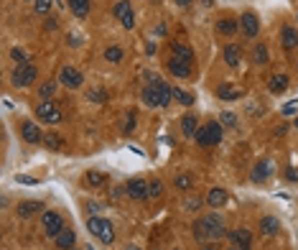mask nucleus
Returning a JSON list of instances; mask_svg holds the SVG:
<instances>
[{
  "label": "nucleus",
  "instance_id": "1",
  "mask_svg": "<svg viewBox=\"0 0 298 250\" xmlns=\"http://www.w3.org/2000/svg\"><path fill=\"white\" fill-rule=\"evenodd\" d=\"M222 135H224V128L222 123H206V125H199L196 135H194V141L202 146V148H212L216 143H222Z\"/></svg>",
  "mask_w": 298,
  "mask_h": 250
},
{
  "label": "nucleus",
  "instance_id": "2",
  "mask_svg": "<svg viewBox=\"0 0 298 250\" xmlns=\"http://www.w3.org/2000/svg\"><path fill=\"white\" fill-rule=\"evenodd\" d=\"M87 227H90V232L100 240V242H104V245H112L115 242V227H112V222L110 219H104V217H90L87 219Z\"/></svg>",
  "mask_w": 298,
  "mask_h": 250
},
{
  "label": "nucleus",
  "instance_id": "3",
  "mask_svg": "<svg viewBox=\"0 0 298 250\" xmlns=\"http://www.w3.org/2000/svg\"><path fill=\"white\" fill-rule=\"evenodd\" d=\"M202 225H204V232H206V240H222L227 235V227H224V219L220 212H209L202 217Z\"/></svg>",
  "mask_w": 298,
  "mask_h": 250
},
{
  "label": "nucleus",
  "instance_id": "4",
  "mask_svg": "<svg viewBox=\"0 0 298 250\" xmlns=\"http://www.w3.org/2000/svg\"><path fill=\"white\" fill-rule=\"evenodd\" d=\"M36 77H38L36 64H34V62H26V64H18V67L13 69L10 82H13V87H31L34 82H36Z\"/></svg>",
  "mask_w": 298,
  "mask_h": 250
},
{
  "label": "nucleus",
  "instance_id": "5",
  "mask_svg": "<svg viewBox=\"0 0 298 250\" xmlns=\"http://www.w3.org/2000/svg\"><path fill=\"white\" fill-rule=\"evenodd\" d=\"M36 118L38 120H44V123H62V110H59V105L56 102H51V100H41L38 105H36Z\"/></svg>",
  "mask_w": 298,
  "mask_h": 250
},
{
  "label": "nucleus",
  "instance_id": "6",
  "mask_svg": "<svg viewBox=\"0 0 298 250\" xmlns=\"http://www.w3.org/2000/svg\"><path fill=\"white\" fill-rule=\"evenodd\" d=\"M41 227L48 237H56L64 230V217L59 212H44L41 214Z\"/></svg>",
  "mask_w": 298,
  "mask_h": 250
},
{
  "label": "nucleus",
  "instance_id": "7",
  "mask_svg": "<svg viewBox=\"0 0 298 250\" xmlns=\"http://www.w3.org/2000/svg\"><path fill=\"white\" fill-rule=\"evenodd\" d=\"M59 82L64 87H69V90H76V87H82L84 85V77H82V72L79 69H74V67H62V72H59Z\"/></svg>",
  "mask_w": 298,
  "mask_h": 250
},
{
  "label": "nucleus",
  "instance_id": "8",
  "mask_svg": "<svg viewBox=\"0 0 298 250\" xmlns=\"http://www.w3.org/2000/svg\"><path fill=\"white\" fill-rule=\"evenodd\" d=\"M240 31H242V36H248V39H255V36L260 34V21H258V16H255L252 11L242 13V18H240Z\"/></svg>",
  "mask_w": 298,
  "mask_h": 250
},
{
  "label": "nucleus",
  "instance_id": "9",
  "mask_svg": "<svg viewBox=\"0 0 298 250\" xmlns=\"http://www.w3.org/2000/svg\"><path fill=\"white\" fill-rule=\"evenodd\" d=\"M20 135H23V141L31 143V146L44 143V130H41L36 123H31V120H23V123H20Z\"/></svg>",
  "mask_w": 298,
  "mask_h": 250
},
{
  "label": "nucleus",
  "instance_id": "10",
  "mask_svg": "<svg viewBox=\"0 0 298 250\" xmlns=\"http://www.w3.org/2000/svg\"><path fill=\"white\" fill-rule=\"evenodd\" d=\"M125 186H128V197H130L132 202L148 199V181H146V179H130Z\"/></svg>",
  "mask_w": 298,
  "mask_h": 250
},
{
  "label": "nucleus",
  "instance_id": "11",
  "mask_svg": "<svg viewBox=\"0 0 298 250\" xmlns=\"http://www.w3.org/2000/svg\"><path fill=\"white\" fill-rule=\"evenodd\" d=\"M166 69H168L174 77H178V79L192 77V64L184 62V59H178V57H171V59L166 62Z\"/></svg>",
  "mask_w": 298,
  "mask_h": 250
},
{
  "label": "nucleus",
  "instance_id": "12",
  "mask_svg": "<svg viewBox=\"0 0 298 250\" xmlns=\"http://www.w3.org/2000/svg\"><path fill=\"white\" fill-rule=\"evenodd\" d=\"M140 100L148 107H164V97H160V92H158L156 85H146L143 92H140Z\"/></svg>",
  "mask_w": 298,
  "mask_h": 250
},
{
  "label": "nucleus",
  "instance_id": "13",
  "mask_svg": "<svg viewBox=\"0 0 298 250\" xmlns=\"http://www.w3.org/2000/svg\"><path fill=\"white\" fill-rule=\"evenodd\" d=\"M270 174H273V163H270V161H258V163L252 166L250 179H252L255 184H262V181L270 179Z\"/></svg>",
  "mask_w": 298,
  "mask_h": 250
},
{
  "label": "nucleus",
  "instance_id": "14",
  "mask_svg": "<svg viewBox=\"0 0 298 250\" xmlns=\"http://www.w3.org/2000/svg\"><path fill=\"white\" fill-rule=\"evenodd\" d=\"M38 212H44V202H36V199H28V202H20V204L16 207V214H18L20 219H28V217L38 214Z\"/></svg>",
  "mask_w": 298,
  "mask_h": 250
},
{
  "label": "nucleus",
  "instance_id": "15",
  "mask_svg": "<svg viewBox=\"0 0 298 250\" xmlns=\"http://www.w3.org/2000/svg\"><path fill=\"white\" fill-rule=\"evenodd\" d=\"M278 230H280V219H278V217L265 214V217L260 219V235H262V237H273V235H278Z\"/></svg>",
  "mask_w": 298,
  "mask_h": 250
},
{
  "label": "nucleus",
  "instance_id": "16",
  "mask_svg": "<svg viewBox=\"0 0 298 250\" xmlns=\"http://www.w3.org/2000/svg\"><path fill=\"white\" fill-rule=\"evenodd\" d=\"M222 57H224V64L227 67H240L242 64V54H240V44H227L224 51H222Z\"/></svg>",
  "mask_w": 298,
  "mask_h": 250
},
{
  "label": "nucleus",
  "instance_id": "17",
  "mask_svg": "<svg viewBox=\"0 0 298 250\" xmlns=\"http://www.w3.org/2000/svg\"><path fill=\"white\" fill-rule=\"evenodd\" d=\"M224 202H227V189H222V186H212L209 194H206V204H209L212 209H220Z\"/></svg>",
  "mask_w": 298,
  "mask_h": 250
},
{
  "label": "nucleus",
  "instance_id": "18",
  "mask_svg": "<svg viewBox=\"0 0 298 250\" xmlns=\"http://www.w3.org/2000/svg\"><path fill=\"white\" fill-rule=\"evenodd\" d=\"M280 46L293 51L298 49V31L293 29V26H283V31H280Z\"/></svg>",
  "mask_w": 298,
  "mask_h": 250
},
{
  "label": "nucleus",
  "instance_id": "19",
  "mask_svg": "<svg viewBox=\"0 0 298 250\" xmlns=\"http://www.w3.org/2000/svg\"><path fill=\"white\" fill-rule=\"evenodd\" d=\"M54 242H56V247L59 250H74V242H76V235L69 230V227H64L56 237H54Z\"/></svg>",
  "mask_w": 298,
  "mask_h": 250
},
{
  "label": "nucleus",
  "instance_id": "20",
  "mask_svg": "<svg viewBox=\"0 0 298 250\" xmlns=\"http://www.w3.org/2000/svg\"><path fill=\"white\" fill-rule=\"evenodd\" d=\"M288 85H290L288 74H273V77H270V82H268V90L273 92V95H280V92L288 90Z\"/></svg>",
  "mask_w": 298,
  "mask_h": 250
},
{
  "label": "nucleus",
  "instance_id": "21",
  "mask_svg": "<svg viewBox=\"0 0 298 250\" xmlns=\"http://www.w3.org/2000/svg\"><path fill=\"white\" fill-rule=\"evenodd\" d=\"M230 245H252V232L248 227H237L230 232Z\"/></svg>",
  "mask_w": 298,
  "mask_h": 250
},
{
  "label": "nucleus",
  "instance_id": "22",
  "mask_svg": "<svg viewBox=\"0 0 298 250\" xmlns=\"http://www.w3.org/2000/svg\"><path fill=\"white\" fill-rule=\"evenodd\" d=\"M216 31H220L222 36H234L240 31V21H234V18H220V21H216Z\"/></svg>",
  "mask_w": 298,
  "mask_h": 250
},
{
  "label": "nucleus",
  "instance_id": "23",
  "mask_svg": "<svg viewBox=\"0 0 298 250\" xmlns=\"http://www.w3.org/2000/svg\"><path fill=\"white\" fill-rule=\"evenodd\" d=\"M171 51H174V57H178V59H184V62H188V64H194V51L188 49L186 44L171 41Z\"/></svg>",
  "mask_w": 298,
  "mask_h": 250
},
{
  "label": "nucleus",
  "instance_id": "24",
  "mask_svg": "<svg viewBox=\"0 0 298 250\" xmlns=\"http://www.w3.org/2000/svg\"><path fill=\"white\" fill-rule=\"evenodd\" d=\"M84 184H87L90 189H100V186H104V184H107V174H104V171H94V169H92V171H87V174H84Z\"/></svg>",
  "mask_w": 298,
  "mask_h": 250
},
{
  "label": "nucleus",
  "instance_id": "25",
  "mask_svg": "<svg viewBox=\"0 0 298 250\" xmlns=\"http://www.w3.org/2000/svg\"><path fill=\"white\" fill-rule=\"evenodd\" d=\"M216 97H222V100L232 102V100H240L242 92H240V87H234V85H230V82H224V85L216 90Z\"/></svg>",
  "mask_w": 298,
  "mask_h": 250
},
{
  "label": "nucleus",
  "instance_id": "26",
  "mask_svg": "<svg viewBox=\"0 0 298 250\" xmlns=\"http://www.w3.org/2000/svg\"><path fill=\"white\" fill-rule=\"evenodd\" d=\"M181 130H184V135H196V130H199V120H196V115H192V113H188V115H184L181 118Z\"/></svg>",
  "mask_w": 298,
  "mask_h": 250
},
{
  "label": "nucleus",
  "instance_id": "27",
  "mask_svg": "<svg viewBox=\"0 0 298 250\" xmlns=\"http://www.w3.org/2000/svg\"><path fill=\"white\" fill-rule=\"evenodd\" d=\"M69 11L76 18H87L90 16V0H69Z\"/></svg>",
  "mask_w": 298,
  "mask_h": 250
},
{
  "label": "nucleus",
  "instance_id": "28",
  "mask_svg": "<svg viewBox=\"0 0 298 250\" xmlns=\"http://www.w3.org/2000/svg\"><path fill=\"white\" fill-rule=\"evenodd\" d=\"M174 100H176L178 105H184V107H192V105H194V95L186 92V90H181V87H174Z\"/></svg>",
  "mask_w": 298,
  "mask_h": 250
},
{
  "label": "nucleus",
  "instance_id": "29",
  "mask_svg": "<svg viewBox=\"0 0 298 250\" xmlns=\"http://www.w3.org/2000/svg\"><path fill=\"white\" fill-rule=\"evenodd\" d=\"M122 57H125V51H122L120 46H107V49H104V59L110 62V64H120Z\"/></svg>",
  "mask_w": 298,
  "mask_h": 250
},
{
  "label": "nucleus",
  "instance_id": "30",
  "mask_svg": "<svg viewBox=\"0 0 298 250\" xmlns=\"http://www.w3.org/2000/svg\"><path fill=\"white\" fill-rule=\"evenodd\" d=\"M252 64H268V46L265 44H255L252 49Z\"/></svg>",
  "mask_w": 298,
  "mask_h": 250
},
{
  "label": "nucleus",
  "instance_id": "31",
  "mask_svg": "<svg viewBox=\"0 0 298 250\" xmlns=\"http://www.w3.org/2000/svg\"><path fill=\"white\" fill-rule=\"evenodd\" d=\"M44 146L51 148V151H59V148L64 146V138L56 135V133H46V135H44Z\"/></svg>",
  "mask_w": 298,
  "mask_h": 250
},
{
  "label": "nucleus",
  "instance_id": "32",
  "mask_svg": "<svg viewBox=\"0 0 298 250\" xmlns=\"http://www.w3.org/2000/svg\"><path fill=\"white\" fill-rule=\"evenodd\" d=\"M174 186L178 189V191H188L194 186V179H192V174H178L176 179H174Z\"/></svg>",
  "mask_w": 298,
  "mask_h": 250
},
{
  "label": "nucleus",
  "instance_id": "33",
  "mask_svg": "<svg viewBox=\"0 0 298 250\" xmlns=\"http://www.w3.org/2000/svg\"><path fill=\"white\" fill-rule=\"evenodd\" d=\"M38 95H41V100H51L54 95H56V82H44V85L38 87Z\"/></svg>",
  "mask_w": 298,
  "mask_h": 250
},
{
  "label": "nucleus",
  "instance_id": "34",
  "mask_svg": "<svg viewBox=\"0 0 298 250\" xmlns=\"http://www.w3.org/2000/svg\"><path fill=\"white\" fill-rule=\"evenodd\" d=\"M160 194H164V181H160V179L148 181V199H158Z\"/></svg>",
  "mask_w": 298,
  "mask_h": 250
},
{
  "label": "nucleus",
  "instance_id": "35",
  "mask_svg": "<svg viewBox=\"0 0 298 250\" xmlns=\"http://www.w3.org/2000/svg\"><path fill=\"white\" fill-rule=\"evenodd\" d=\"M132 13V6H130V0H120V3H115V16L122 21L125 16Z\"/></svg>",
  "mask_w": 298,
  "mask_h": 250
},
{
  "label": "nucleus",
  "instance_id": "36",
  "mask_svg": "<svg viewBox=\"0 0 298 250\" xmlns=\"http://www.w3.org/2000/svg\"><path fill=\"white\" fill-rule=\"evenodd\" d=\"M10 59H13V62H18V64L31 62V57H28V54H26L20 46H13V49H10Z\"/></svg>",
  "mask_w": 298,
  "mask_h": 250
},
{
  "label": "nucleus",
  "instance_id": "37",
  "mask_svg": "<svg viewBox=\"0 0 298 250\" xmlns=\"http://www.w3.org/2000/svg\"><path fill=\"white\" fill-rule=\"evenodd\" d=\"M220 123H222V128H234L237 125V115L230 113V110H224V113L220 115Z\"/></svg>",
  "mask_w": 298,
  "mask_h": 250
},
{
  "label": "nucleus",
  "instance_id": "38",
  "mask_svg": "<svg viewBox=\"0 0 298 250\" xmlns=\"http://www.w3.org/2000/svg\"><path fill=\"white\" fill-rule=\"evenodd\" d=\"M51 6H54V0H34V11H36V13H41V16H44V13H48V11H51Z\"/></svg>",
  "mask_w": 298,
  "mask_h": 250
},
{
  "label": "nucleus",
  "instance_id": "39",
  "mask_svg": "<svg viewBox=\"0 0 298 250\" xmlns=\"http://www.w3.org/2000/svg\"><path fill=\"white\" fill-rule=\"evenodd\" d=\"M199 207H202V199H199V197H192V199L184 202V209H186V212H196Z\"/></svg>",
  "mask_w": 298,
  "mask_h": 250
},
{
  "label": "nucleus",
  "instance_id": "40",
  "mask_svg": "<svg viewBox=\"0 0 298 250\" xmlns=\"http://www.w3.org/2000/svg\"><path fill=\"white\" fill-rule=\"evenodd\" d=\"M135 130V113H128V118H125V125H122V133L125 135H130Z\"/></svg>",
  "mask_w": 298,
  "mask_h": 250
},
{
  "label": "nucleus",
  "instance_id": "41",
  "mask_svg": "<svg viewBox=\"0 0 298 250\" xmlns=\"http://www.w3.org/2000/svg\"><path fill=\"white\" fill-rule=\"evenodd\" d=\"M16 181H18V184H38V179L26 176V174H18V176H16Z\"/></svg>",
  "mask_w": 298,
  "mask_h": 250
},
{
  "label": "nucleus",
  "instance_id": "42",
  "mask_svg": "<svg viewBox=\"0 0 298 250\" xmlns=\"http://www.w3.org/2000/svg\"><path fill=\"white\" fill-rule=\"evenodd\" d=\"M66 41H69V46H72V49H76L79 44H82V39H79L76 34H69V36H66Z\"/></svg>",
  "mask_w": 298,
  "mask_h": 250
},
{
  "label": "nucleus",
  "instance_id": "43",
  "mask_svg": "<svg viewBox=\"0 0 298 250\" xmlns=\"http://www.w3.org/2000/svg\"><path fill=\"white\" fill-rule=\"evenodd\" d=\"M286 176H288L290 181H298V169H296V166H290V169L286 171Z\"/></svg>",
  "mask_w": 298,
  "mask_h": 250
},
{
  "label": "nucleus",
  "instance_id": "44",
  "mask_svg": "<svg viewBox=\"0 0 298 250\" xmlns=\"http://www.w3.org/2000/svg\"><path fill=\"white\" fill-rule=\"evenodd\" d=\"M87 212H90L92 217H97V212H100V204H94V202H90V204H87Z\"/></svg>",
  "mask_w": 298,
  "mask_h": 250
},
{
  "label": "nucleus",
  "instance_id": "45",
  "mask_svg": "<svg viewBox=\"0 0 298 250\" xmlns=\"http://www.w3.org/2000/svg\"><path fill=\"white\" fill-rule=\"evenodd\" d=\"M122 194H128V186H118V189H112V197H115V199L122 197Z\"/></svg>",
  "mask_w": 298,
  "mask_h": 250
},
{
  "label": "nucleus",
  "instance_id": "46",
  "mask_svg": "<svg viewBox=\"0 0 298 250\" xmlns=\"http://www.w3.org/2000/svg\"><path fill=\"white\" fill-rule=\"evenodd\" d=\"M56 26H59V21H56V18H46V29H48V31H54Z\"/></svg>",
  "mask_w": 298,
  "mask_h": 250
},
{
  "label": "nucleus",
  "instance_id": "47",
  "mask_svg": "<svg viewBox=\"0 0 298 250\" xmlns=\"http://www.w3.org/2000/svg\"><path fill=\"white\" fill-rule=\"evenodd\" d=\"M90 97H92V100H100V102H102V100H104V92H102V90H94V92H92Z\"/></svg>",
  "mask_w": 298,
  "mask_h": 250
},
{
  "label": "nucleus",
  "instance_id": "48",
  "mask_svg": "<svg viewBox=\"0 0 298 250\" xmlns=\"http://www.w3.org/2000/svg\"><path fill=\"white\" fill-rule=\"evenodd\" d=\"M156 34H158V36H166V23H158V26H156Z\"/></svg>",
  "mask_w": 298,
  "mask_h": 250
},
{
  "label": "nucleus",
  "instance_id": "49",
  "mask_svg": "<svg viewBox=\"0 0 298 250\" xmlns=\"http://www.w3.org/2000/svg\"><path fill=\"white\" fill-rule=\"evenodd\" d=\"M174 3H176V6H181V8H188V6L194 3V0H174Z\"/></svg>",
  "mask_w": 298,
  "mask_h": 250
},
{
  "label": "nucleus",
  "instance_id": "50",
  "mask_svg": "<svg viewBox=\"0 0 298 250\" xmlns=\"http://www.w3.org/2000/svg\"><path fill=\"white\" fill-rule=\"evenodd\" d=\"M202 247H204V250H216V240H209V242H204Z\"/></svg>",
  "mask_w": 298,
  "mask_h": 250
},
{
  "label": "nucleus",
  "instance_id": "51",
  "mask_svg": "<svg viewBox=\"0 0 298 250\" xmlns=\"http://www.w3.org/2000/svg\"><path fill=\"white\" fill-rule=\"evenodd\" d=\"M230 250H250V245H230Z\"/></svg>",
  "mask_w": 298,
  "mask_h": 250
},
{
  "label": "nucleus",
  "instance_id": "52",
  "mask_svg": "<svg viewBox=\"0 0 298 250\" xmlns=\"http://www.w3.org/2000/svg\"><path fill=\"white\" fill-rule=\"evenodd\" d=\"M146 51H148V54H156V44H153V41H148V46H146Z\"/></svg>",
  "mask_w": 298,
  "mask_h": 250
},
{
  "label": "nucleus",
  "instance_id": "53",
  "mask_svg": "<svg viewBox=\"0 0 298 250\" xmlns=\"http://www.w3.org/2000/svg\"><path fill=\"white\" fill-rule=\"evenodd\" d=\"M202 6H206V8H212V6H214V0H202Z\"/></svg>",
  "mask_w": 298,
  "mask_h": 250
},
{
  "label": "nucleus",
  "instance_id": "54",
  "mask_svg": "<svg viewBox=\"0 0 298 250\" xmlns=\"http://www.w3.org/2000/svg\"><path fill=\"white\" fill-rule=\"evenodd\" d=\"M296 128H298V118H296Z\"/></svg>",
  "mask_w": 298,
  "mask_h": 250
},
{
  "label": "nucleus",
  "instance_id": "55",
  "mask_svg": "<svg viewBox=\"0 0 298 250\" xmlns=\"http://www.w3.org/2000/svg\"><path fill=\"white\" fill-rule=\"evenodd\" d=\"M87 250H92V247H87Z\"/></svg>",
  "mask_w": 298,
  "mask_h": 250
}]
</instances>
